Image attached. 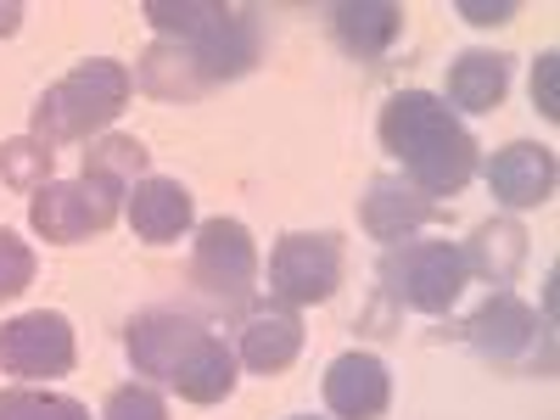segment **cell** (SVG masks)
I'll return each instance as SVG.
<instances>
[{"label":"cell","mask_w":560,"mask_h":420,"mask_svg":"<svg viewBox=\"0 0 560 420\" xmlns=\"http://www.w3.org/2000/svg\"><path fill=\"white\" fill-rule=\"evenodd\" d=\"M359 224L370 230L376 242H415V230L438 224V202H427L420 191H409L404 179H376L370 185V197L359 208Z\"/></svg>","instance_id":"9a60e30c"},{"label":"cell","mask_w":560,"mask_h":420,"mask_svg":"<svg viewBox=\"0 0 560 420\" xmlns=\"http://www.w3.org/2000/svg\"><path fill=\"white\" fill-rule=\"evenodd\" d=\"M124 213H129V230L140 242H152V247H168L179 242L185 230L197 224V202L191 191H185L179 179H163V174H147L135 185V191L124 197Z\"/></svg>","instance_id":"4fadbf2b"},{"label":"cell","mask_w":560,"mask_h":420,"mask_svg":"<svg viewBox=\"0 0 560 420\" xmlns=\"http://www.w3.org/2000/svg\"><path fill=\"white\" fill-rule=\"evenodd\" d=\"M124 353L129 364L140 370V376L163 382L168 393H179L185 404H224L230 393H236V348H224V337H213L208 325L185 319L174 308H147L129 319L124 331Z\"/></svg>","instance_id":"7a4b0ae2"},{"label":"cell","mask_w":560,"mask_h":420,"mask_svg":"<svg viewBox=\"0 0 560 420\" xmlns=\"http://www.w3.org/2000/svg\"><path fill=\"white\" fill-rule=\"evenodd\" d=\"M342 287V236L331 230H292L269 253V298L280 308L331 303Z\"/></svg>","instance_id":"8992f818"},{"label":"cell","mask_w":560,"mask_h":420,"mask_svg":"<svg viewBox=\"0 0 560 420\" xmlns=\"http://www.w3.org/2000/svg\"><path fill=\"white\" fill-rule=\"evenodd\" d=\"M73 325L57 308H28L0 325V370L18 382H57L73 370Z\"/></svg>","instance_id":"ba28073f"},{"label":"cell","mask_w":560,"mask_h":420,"mask_svg":"<svg viewBox=\"0 0 560 420\" xmlns=\"http://www.w3.org/2000/svg\"><path fill=\"white\" fill-rule=\"evenodd\" d=\"M331 28L342 39V51L376 62L404 34V7H393V0H342V7L331 12Z\"/></svg>","instance_id":"ac0fdd59"},{"label":"cell","mask_w":560,"mask_h":420,"mask_svg":"<svg viewBox=\"0 0 560 420\" xmlns=\"http://www.w3.org/2000/svg\"><path fill=\"white\" fill-rule=\"evenodd\" d=\"M376 135H382V152L404 168L409 191H420L427 202L459 197L477 174L471 129H465L459 113H448V102L432 96V90H398V96H387Z\"/></svg>","instance_id":"6da1fadb"},{"label":"cell","mask_w":560,"mask_h":420,"mask_svg":"<svg viewBox=\"0 0 560 420\" xmlns=\"http://www.w3.org/2000/svg\"><path fill=\"white\" fill-rule=\"evenodd\" d=\"M102 420H168V404H163L158 387L129 382V387H113V393H107Z\"/></svg>","instance_id":"cb8c5ba5"},{"label":"cell","mask_w":560,"mask_h":420,"mask_svg":"<svg viewBox=\"0 0 560 420\" xmlns=\"http://www.w3.org/2000/svg\"><path fill=\"white\" fill-rule=\"evenodd\" d=\"M527 253H533V247H527L522 219H488V224L471 230V242L459 247L465 275H482V280H493V287H510V280L522 275Z\"/></svg>","instance_id":"e0dca14e"},{"label":"cell","mask_w":560,"mask_h":420,"mask_svg":"<svg viewBox=\"0 0 560 420\" xmlns=\"http://www.w3.org/2000/svg\"><path fill=\"white\" fill-rule=\"evenodd\" d=\"M555 185H560V163H555L549 147H538V140H510V147H499L488 158V191L510 213L544 208L555 197Z\"/></svg>","instance_id":"8fae6325"},{"label":"cell","mask_w":560,"mask_h":420,"mask_svg":"<svg viewBox=\"0 0 560 420\" xmlns=\"http://www.w3.org/2000/svg\"><path fill=\"white\" fill-rule=\"evenodd\" d=\"M135 84L147 90V96H163V102H191V96H208V84L197 79V68L185 62V51H179V45H168V39H158L152 51L140 57Z\"/></svg>","instance_id":"ffe728a7"},{"label":"cell","mask_w":560,"mask_h":420,"mask_svg":"<svg viewBox=\"0 0 560 420\" xmlns=\"http://www.w3.org/2000/svg\"><path fill=\"white\" fill-rule=\"evenodd\" d=\"M18 18H23L18 0H12V7H0V34H18Z\"/></svg>","instance_id":"4316f807"},{"label":"cell","mask_w":560,"mask_h":420,"mask_svg":"<svg viewBox=\"0 0 560 420\" xmlns=\"http://www.w3.org/2000/svg\"><path fill=\"white\" fill-rule=\"evenodd\" d=\"M533 107H538L549 124L560 118V57H555V51H544L538 68H533Z\"/></svg>","instance_id":"d4e9b609"},{"label":"cell","mask_w":560,"mask_h":420,"mask_svg":"<svg viewBox=\"0 0 560 420\" xmlns=\"http://www.w3.org/2000/svg\"><path fill=\"white\" fill-rule=\"evenodd\" d=\"M298 420H314V415H298Z\"/></svg>","instance_id":"83f0119b"},{"label":"cell","mask_w":560,"mask_h":420,"mask_svg":"<svg viewBox=\"0 0 560 420\" xmlns=\"http://www.w3.org/2000/svg\"><path fill=\"white\" fill-rule=\"evenodd\" d=\"M135 96V73L113 57H90L73 73H62L28 113V135L45 147H68V140L102 135Z\"/></svg>","instance_id":"277c9868"},{"label":"cell","mask_w":560,"mask_h":420,"mask_svg":"<svg viewBox=\"0 0 560 420\" xmlns=\"http://www.w3.org/2000/svg\"><path fill=\"white\" fill-rule=\"evenodd\" d=\"M448 113H493L504 102V90H510V57L504 51H459L448 62Z\"/></svg>","instance_id":"2e32d148"},{"label":"cell","mask_w":560,"mask_h":420,"mask_svg":"<svg viewBox=\"0 0 560 420\" xmlns=\"http://www.w3.org/2000/svg\"><path fill=\"white\" fill-rule=\"evenodd\" d=\"M191 280L219 303V308H247L258 292V242L242 219H202L197 224V253H191Z\"/></svg>","instance_id":"52a82bcc"},{"label":"cell","mask_w":560,"mask_h":420,"mask_svg":"<svg viewBox=\"0 0 560 420\" xmlns=\"http://www.w3.org/2000/svg\"><path fill=\"white\" fill-rule=\"evenodd\" d=\"M465 337H471V348L488 359V364H527L538 353V342L549 337V325L516 298V292H493L471 325H465Z\"/></svg>","instance_id":"30bf717a"},{"label":"cell","mask_w":560,"mask_h":420,"mask_svg":"<svg viewBox=\"0 0 560 420\" xmlns=\"http://www.w3.org/2000/svg\"><path fill=\"white\" fill-rule=\"evenodd\" d=\"M0 420H90V409L51 387H7L0 393Z\"/></svg>","instance_id":"7402d4cb"},{"label":"cell","mask_w":560,"mask_h":420,"mask_svg":"<svg viewBox=\"0 0 560 420\" xmlns=\"http://www.w3.org/2000/svg\"><path fill=\"white\" fill-rule=\"evenodd\" d=\"M147 163H152V152L140 147L135 135H107V140H96V147L84 152V174L79 179H90L96 191H107V197H129L140 179H147Z\"/></svg>","instance_id":"d6986e66"},{"label":"cell","mask_w":560,"mask_h":420,"mask_svg":"<svg viewBox=\"0 0 560 420\" xmlns=\"http://www.w3.org/2000/svg\"><path fill=\"white\" fill-rule=\"evenodd\" d=\"M147 23L168 45H179L208 90L253 73L264 57V23L253 7H224V0H147Z\"/></svg>","instance_id":"3957f363"},{"label":"cell","mask_w":560,"mask_h":420,"mask_svg":"<svg viewBox=\"0 0 560 420\" xmlns=\"http://www.w3.org/2000/svg\"><path fill=\"white\" fill-rule=\"evenodd\" d=\"M51 168H57V152L45 147L34 135H18L0 147V185H12V191H39V185H51Z\"/></svg>","instance_id":"44dd1931"},{"label":"cell","mask_w":560,"mask_h":420,"mask_svg":"<svg viewBox=\"0 0 560 420\" xmlns=\"http://www.w3.org/2000/svg\"><path fill=\"white\" fill-rule=\"evenodd\" d=\"M113 219H118V197L96 191L90 179H51V185H39V191L28 197L34 236L57 242V247L102 236V230H113Z\"/></svg>","instance_id":"9c48e42d"},{"label":"cell","mask_w":560,"mask_h":420,"mask_svg":"<svg viewBox=\"0 0 560 420\" xmlns=\"http://www.w3.org/2000/svg\"><path fill=\"white\" fill-rule=\"evenodd\" d=\"M382 292L398 303V308H415V314H448L465 292V258H459V242H398L382 253Z\"/></svg>","instance_id":"5b68a950"},{"label":"cell","mask_w":560,"mask_h":420,"mask_svg":"<svg viewBox=\"0 0 560 420\" xmlns=\"http://www.w3.org/2000/svg\"><path fill=\"white\" fill-rule=\"evenodd\" d=\"M34 247L18 236V230H0V303H12L34 287Z\"/></svg>","instance_id":"603a6c76"},{"label":"cell","mask_w":560,"mask_h":420,"mask_svg":"<svg viewBox=\"0 0 560 420\" xmlns=\"http://www.w3.org/2000/svg\"><path fill=\"white\" fill-rule=\"evenodd\" d=\"M393 404V376L376 353H337L331 370H325V409L337 420H382Z\"/></svg>","instance_id":"7c38bea8"},{"label":"cell","mask_w":560,"mask_h":420,"mask_svg":"<svg viewBox=\"0 0 560 420\" xmlns=\"http://www.w3.org/2000/svg\"><path fill=\"white\" fill-rule=\"evenodd\" d=\"M459 12L471 18L477 28H493V23H510V18H516V0H493V7H482V0H459Z\"/></svg>","instance_id":"484cf974"},{"label":"cell","mask_w":560,"mask_h":420,"mask_svg":"<svg viewBox=\"0 0 560 420\" xmlns=\"http://www.w3.org/2000/svg\"><path fill=\"white\" fill-rule=\"evenodd\" d=\"M303 353V319L298 308H253L242 319V348H236V364H247L253 376H280V370H292V359Z\"/></svg>","instance_id":"5bb4252c"}]
</instances>
